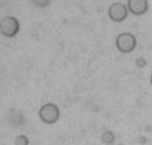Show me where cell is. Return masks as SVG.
Returning <instances> with one entry per match:
<instances>
[{"instance_id": "cell-1", "label": "cell", "mask_w": 152, "mask_h": 145, "mask_svg": "<svg viewBox=\"0 0 152 145\" xmlns=\"http://www.w3.org/2000/svg\"><path fill=\"white\" fill-rule=\"evenodd\" d=\"M135 47H136V38L132 35V34L125 32V34H120V35L117 36L116 48L119 49L120 52L129 54V52H132V51L135 49Z\"/></svg>"}, {"instance_id": "cell-2", "label": "cell", "mask_w": 152, "mask_h": 145, "mask_svg": "<svg viewBox=\"0 0 152 145\" xmlns=\"http://www.w3.org/2000/svg\"><path fill=\"white\" fill-rule=\"evenodd\" d=\"M109 15H110V18H112L113 21L120 22V21H123V19L126 18V9H125V6H122V4H119V3H115V4L109 9Z\"/></svg>"}, {"instance_id": "cell-3", "label": "cell", "mask_w": 152, "mask_h": 145, "mask_svg": "<svg viewBox=\"0 0 152 145\" xmlns=\"http://www.w3.org/2000/svg\"><path fill=\"white\" fill-rule=\"evenodd\" d=\"M146 7H148L146 0H129V9L132 10V13H135V15L145 13Z\"/></svg>"}, {"instance_id": "cell-4", "label": "cell", "mask_w": 152, "mask_h": 145, "mask_svg": "<svg viewBox=\"0 0 152 145\" xmlns=\"http://www.w3.org/2000/svg\"><path fill=\"white\" fill-rule=\"evenodd\" d=\"M151 86H152V74H151Z\"/></svg>"}]
</instances>
